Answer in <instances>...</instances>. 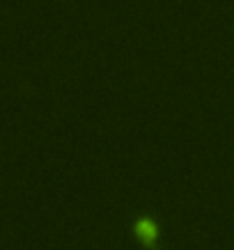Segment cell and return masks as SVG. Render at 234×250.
I'll return each instance as SVG.
<instances>
[]
</instances>
